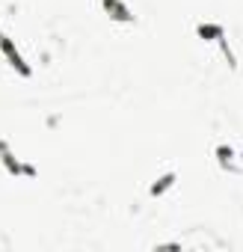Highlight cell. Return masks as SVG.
Masks as SVG:
<instances>
[{"mask_svg": "<svg viewBox=\"0 0 243 252\" xmlns=\"http://www.w3.org/2000/svg\"><path fill=\"white\" fill-rule=\"evenodd\" d=\"M172 184H175V172H169V175H163V178H160V181H157V184L152 187V196H160V193H163V190H169Z\"/></svg>", "mask_w": 243, "mask_h": 252, "instance_id": "5", "label": "cell"}, {"mask_svg": "<svg viewBox=\"0 0 243 252\" xmlns=\"http://www.w3.org/2000/svg\"><path fill=\"white\" fill-rule=\"evenodd\" d=\"M104 9L107 12H116L113 18H119V21H131V9L122 3V0H104Z\"/></svg>", "mask_w": 243, "mask_h": 252, "instance_id": "3", "label": "cell"}, {"mask_svg": "<svg viewBox=\"0 0 243 252\" xmlns=\"http://www.w3.org/2000/svg\"><path fill=\"white\" fill-rule=\"evenodd\" d=\"M222 33H225V30H222L219 24H199V36H205V39H211V42H216Z\"/></svg>", "mask_w": 243, "mask_h": 252, "instance_id": "4", "label": "cell"}, {"mask_svg": "<svg viewBox=\"0 0 243 252\" xmlns=\"http://www.w3.org/2000/svg\"><path fill=\"white\" fill-rule=\"evenodd\" d=\"M0 51H3V57H6V63L18 71V74H24V77H30V65L24 63V57H21V51L15 48V42L0 30Z\"/></svg>", "mask_w": 243, "mask_h": 252, "instance_id": "1", "label": "cell"}, {"mask_svg": "<svg viewBox=\"0 0 243 252\" xmlns=\"http://www.w3.org/2000/svg\"><path fill=\"white\" fill-rule=\"evenodd\" d=\"M0 160L6 163V169L9 172H15V175H33V166H24L21 160H15L12 158V152L6 149V143H0Z\"/></svg>", "mask_w": 243, "mask_h": 252, "instance_id": "2", "label": "cell"}]
</instances>
